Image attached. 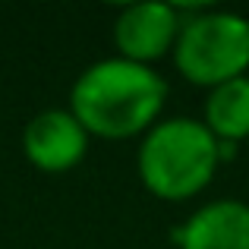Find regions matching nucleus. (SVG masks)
I'll return each mask as SVG.
<instances>
[{"instance_id": "f257e3e1", "label": "nucleus", "mask_w": 249, "mask_h": 249, "mask_svg": "<svg viewBox=\"0 0 249 249\" xmlns=\"http://www.w3.org/2000/svg\"><path fill=\"white\" fill-rule=\"evenodd\" d=\"M167 82L155 67L123 57L85 67L70 89V114L95 139H133L145 136L161 120Z\"/></svg>"}, {"instance_id": "f03ea898", "label": "nucleus", "mask_w": 249, "mask_h": 249, "mask_svg": "<svg viewBox=\"0 0 249 249\" xmlns=\"http://www.w3.org/2000/svg\"><path fill=\"white\" fill-rule=\"evenodd\" d=\"M221 167L218 139L196 117H161L139 142L136 170L155 199H196Z\"/></svg>"}, {"instance_id": "7ed1b4c3", "label": "nucleus", "mask_w": 249, "mask_h": 249, "mask_svg": "<svg viewBox=\"0 0 249 249\" xmlns=\"http://www.w3.org/2000/svg\"><path fill=\"white\" fill-rule=\"evenodd\" d=\"M174 67L189 85L214 89L249 73V19L212 6H177Z\"/></svg>"}, {"instance_id": "20e7f679", "label": "nucleus", "mask_w": 249, "mask_h": 249, "mask_svg": "<svg viewBox=\"0 0 249 249\" xmlns=\"http://www.w3.org/2000/svg\"><path fill=\"white\" fill-rule=\"evenodd\" d=\"M91 136L70 114V107H48L22 129V155L41 174H67L89 152Z\"/></svg>"}, {"instance_id": "39448f33", "label": "nucleus", "mask_w": 249, "mask_h": 249, "mask_svg": "<svg viewBox=\"0 0 249 249\" xmlns=\"http://www.w3.org/2000/svg\"><path fill=\"white\" fill-rule=\"evenodd\" d=\"M180 35V13L174 3H129L114 22L117 57L152 67L174 51Z\"/></svg>"}, {"instance_id": "423d86ee", "label": "nucleus", "mask_w": 249, "mask_h": 249, "mask_svg": "<svg viewBox=\"0 0 249 249\" xmlns=\"http://www.w3.org/2000/svg\"><path fill=\"white\" fill-rule=\"evenodd\" d=\"M170 240L177 249H249V205L240 199H218L199 205Z\"/></svg>"}, {"instance_id": "0eeeda50", "label": "nucleus", "mask_w": 249, "mask_h": 249, "mask_svg": "<svg viewBox=\"0 0 249 249\" xmlns=\"http://www.w3.org/2000/svg\"><path fill=\"white\" fill-rule=\"evenodd\" d=\"M202 123L214 139L227 145L249 139V76L208 89Z\"/></svg>"}]
</instances>
